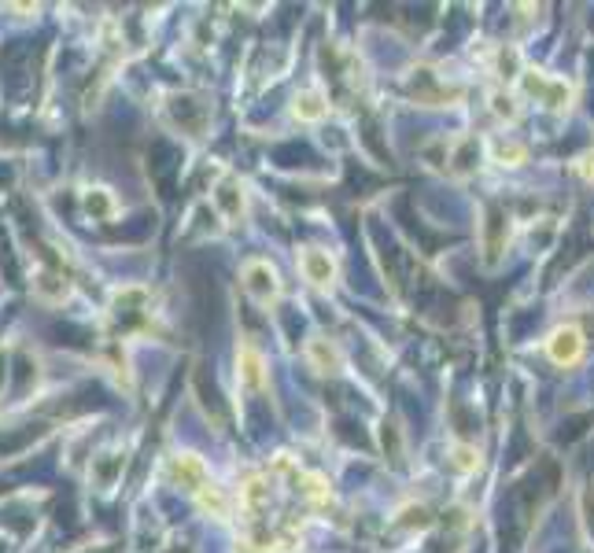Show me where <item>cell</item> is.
Wrapping results in <instances>:
<instances>
[{"mask_svg":"<svg viewBox=\"0 0 594 553\" xmlns=\"http://www.w3.org/2000/svg\"><path fill=\"white\" fill-rule=\"evenodd\" d=\"M521 85L528 96H535L539 104H547L550 111H568V104H573V85L565 78H550V74H542V70H521Z\"/></svg>","mask_w":594,"mask_h":553,"instance_id":"obj_1","label":"cell"},{"mask_svg":"<svg viewBox=\"0 0 594 553\" xmlns=\"http://www.w3.org/2000/svg\"><path fill=\"white\" fill-rule=\"evenodd\" d=\"M244 288H247V295H252L255 303L269 307L281 295V276H277V269L269 266V262L255 259V262L244 266Z\"/></svg>","mask_w":594,"mask_h":553,"instance_id":"obj_2","label":"cell"},{"mask_svg":"<svg viewBox=\"0 0 594 553\" xmlns=\"http://www.w3.org/2000/svg\"><path fill=\"white\" fill-rule=\"evenodd\" d=\"M583 347H587V340L576 325H561V329H554L547 340V355L554 365H576L583 358Z\"/></svg>","mask_w":594,"mask_h":553,"instance_id":"obj_3","label":"cell"},{"mask_svg":"<svg viewBox=\"0 0 594 553\" xmlns=\"http://www.w3.org/2000/svg\"><path fill=\"white\" fill-rule=\"evenodd\" d=\"M300 273L314 288H329L336 281V259L329 255V251H321V247H303L300 251Z\"/></svg>","mask_w":594,"mask_h":553,"instance_id":"obj_4","label":"cell"},{"mask_svg":"<svg viewBox=\"0 0 594 553\" xmlns=\"http://www.w3.org/2000/svg\"><path fill=\"white\" fill-rule=\"evenodd\" d=\"M240 384L247 391H262L266 388V362H262V355L252 343L240 347Z\"/></svg>","mask_w":594,"mask_h":553,"instance_id":"obj_5","label":"cell"},{"mask_svg":"<svg viewBox=\"0 0 594 553\" xmlns=\"http://www.w3.org/2000/svg\"><path fill=\"white\" fill-rule=\"evenodd\" d=\"M307 358H310V365H314L317 373H336V369L343 365L340 347H336L333 340H325V336H314V340L307 343Z\"/></svg>","mask_w":594,"mask_h":553,"instance_id":"obj_6","label":"cell"},{"mask_svg":"<svg viewBox=\"0 0 594 553\" xmlns=\"http://www.w3.org/2000/svg\"><path fill=\"white\" fill-rule=\"evenodd\" d=\"M292 115L300 118V122H321L329 115V100L321 96L317 89H307V92H300L292 100Z\"/></svg>","mask_w":594,"mask_h":553,"instance_id":"obj_7","label":"cell"},{"mask_svg":"<svg viewBox=\"0 0 594 553\" xmlns=\"http://www.w3.org/2000/svg\"><path fill=\"white\" fill-rule=\"evenodd\" d=\"M494 67H499V78H521V74H517V70H521V56H517L513 52V48H499V56H494Z\"/></svg>","mask_w":594,"mask_h":553,"instance_id":"obj_8","label":"cell"},{"mask_svg":"<svg viewBox=\"0 0 594 553\" xmlns=\"http://www.w3.org/2000/svg\"><path fill=\"white\" fill-rule=\"evenodd\" d=\"M451 454H454L451 465H454L458 472H473V469H480V454H477L473 446H454Z\"/></svg>","mask_w":594,"mask_h":553,"instance_id":"obj_9","label":"cell"},{"mask_svg":"<svg viewBox=\"0 0 594 553\" xmlns=\"http://www.w3.org/2000/svg\"><path fill=\"white\" fill-rule=\"evenodd\" d=\"M494 159L502 166H521L525 163V148L521 144H494Z\"/></svg>","mask_w":594,"mask_h":553,"instance_id":"obj_10","label":"cell"},{"mask_svg":"<svg viewBox=\"0 0 594 553\" xmlns=\"http://www.w3.org/2000/svg\"><path fill=\"white\" fill-rule=\"evenodd\" d=\"M491 111L494 115H499V118H517V104H513V96H506V92H494L491 96Z\"/></svg>","mask_w":594,"mask_h":553,"instance_id":"obj_11","label":"cell"}]
</instances>
